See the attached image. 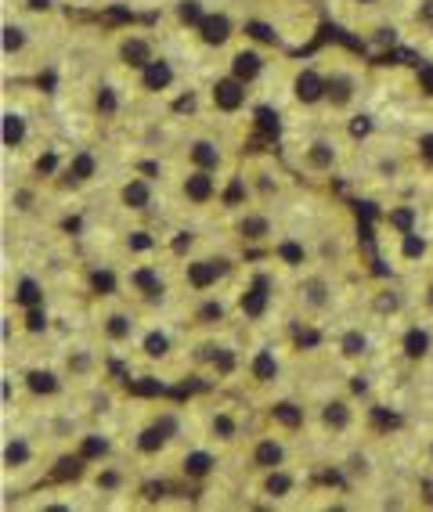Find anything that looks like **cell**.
I'll return each mask as SVG.
<instances>
[{"mask_svg": "<svg viewBox=\"0 0 433 512\" xmlns=\"http://www.w3.org/2000/svg\"><path fill=\"white\" fill-rule=\"evenodd\" d=\"M322 73H325V109L322 119L329 123H343L347 116H354L369 91V73H365V65H361L358 55L351 51H340V47H332L325 51L322 58Z\"/></svg>", "mask_w": 433, "mask_h": 512, "instance_id": "obj_1", "label": "cell"}, {"mask_svg": "<svg viewBox=\"0 0 433 512\" xmlns=\"http://www.w3.org/2000/svg\"><path fill=\"white\" fill-rule=\"evenodd\" d=\"M40 15H26L22 8H15V15H4V26H0V58H4V69H15V73H26V69H37V62H44V26H40Z\"/></svg>", "mask_w": 433, "mask_h": 512, "instance_id": "obj_2", "label": "cell"}, {"mask_svg": "<svg viewBox=\"0 0 433 512\" xmlns=\"http://www.w3.org/2000/svg\"><path fill=\"white\" fill-rule=\"evenodd\" d=\"M177 289V271L156 260V256H145V260H130L123 267V296H127L138 311H156L166 307L170 296Z\"/></svg>", "mask_w": 433, "mask_h": 512, "instance_id": "obj_3", "label": "cell"}, {"mask_svg": "<svg viewBox=\"0 0 433 512\" xmlns=\"http://www.w3.org/2000/svg\"><path fill=\"white\" fill-rule=\"evenodd\" d=\"M94 339L102 343L109 354H123V350L134 347V339L141 332L138 307L127 300V296H116V300H98L94 303Z\"/></svg>", "mask_w": 433, "mask_h": 512, "instance_id": "obj_4", "label": "cell"}, {"mask_svg": "<svg viewBox=\"0 0 433 512\" xmlns=\"http://www.w3.org/2000/svg\"><path fill=\"white\" fill-rule=\"evenodd\" d=\"M239 177L246 181L249 199L260 202V206H282V202L293 195V177L275 156H249L246 166L239 170Z\"/></svg>", "mask_w": 433, "mask_h": 512, "instance_id": "obj_5", "label": "cell"}, {"mask_svg": "<svg viewBox=\"0 0 433 512\" xmlns=\"http://www.w3.org/2000/svg\"><path fill=\"white\" fill-rule=\"evenodd\" d=\"M343 156H347V145L336 134H329V130H314V134H307L293 148L296 170L304 177H311V181H325V177L340 174Z\"/></svg>", "mask_w": 433, "mask_h": 512, "instance_id": "obj_6", "label": "cell"}, {"mask_svg": "<svg viewBox=\"0 0 433 512\" xmlns=\"http://www.w3.org/2000/svg\"><path fill=\"white\" fill-rule=\"evenodd\" d=\"M47 444L44 437L29 430H8L4 433V444H0V466H4V480H26V476H44V458H47Z\"/></svg>", "mask_w": 433, "mask_h": 512, "instance_id": "obj_7", "label": "cell"}, {"mask_svg": "<svg viewBox=\"0 0 433 512\" xmlns=\"http://www.w3.org/2000/svg\"><path fill=\"white\" fill-rule=\"evenodd\" d=\"M105 55H109V65L120 76H134L159 55V40L152 29H138V26L116 29L109 37V44H105Z\"/></svg>", "mask_w": 433, "mask_h": 512, "instance_id": "obj_8", "label": "cell"}, {"mask_svg": "<svg viewBox=\"0 0 433 512\" xmlns=\"http://www.w3.org/2000/svg\"><path fill=\"white\" fill-rule=\"evenodd\" d=\"M33 141H37V105L26 98V94H8L4 98V112H0V145L8 156H26L33 152Z\"/></svg>", "mask_w": 433, "mask_h": 512, "instance_id": "obj_9", "label": "cell"}, {"mask_svg": "<svg viewBox=\"0 0 433 512\" xmlns=\"http://www.w3.org/2000/svg\"><path fill=\"white\" fill-rule=\"evenodd\" d=\"M235 275V260L224 253H195L181 260L177 267V289L181 296L210 293V289H224V282Z\"/></svg>", "mask_w": 433, "mask_h": 512, "instance_id": "obj_10", "label": "cell"}, {"mask_svg": "<svg viewBox=\"0 0 433 512\" xmlns=\"http://www.w3.org/2000/svg\"><path fill=\"white\" fill-rule=\"evenodd\" d=\"M134 94H130V83L127 76L116 80V76H94L87 87H83V105L91 112V119L105 123V127H116L127 119V109Z\"/></svg>", "mask_w": 433, "mask_h": 512, "instance_id": "obj_11", "label": "cell"}, {"mask_svg": "<svg viewBox=\"0 0 433 512\" xmlns=\"http://www.w3.org/2000/svg\"><path fill=\"white\" fill-rule=\"evenodd\" d=\"M231 318H235V293H224V289L185 296V307H181V325L192 336H199V332H221Z\"/></svg>", "mask_w": 433, "mask_h": 512, "instance_id": "obj_12", "label": "cell"}, {"mask_svg": "<svg viewBox=\"0 0 433 512\" xmlns=\"http://www.w3.org/2000/svg\"><path fill=\"white\" fill-rule=\"evenodd\" d=\"M105 354H109V350H105L98 339H94V343H87V339H76V343H65V347L58 350L55 365L65 372V379H69V386H73V390H87V386L102 383V379H105V375H102Z\"/></svg>", "mask_w": 433, "mask_h": 512, "instance_id": "obj_13", "label": "cell"}, {"mask_svg": "<svg viewBox=\"0 0 433 512\" xmlns=\"http://www.w3.org/2000/svg\"><path fill=\"white\" fill-rule=\"evenodd\" d=\"M296 311L304 318V325H314V321H322L325 314L336 307V278H332L329 267L322 264H311L304 271V278L296 282Z\"/></svg>", "mask_w": 433, "mask_h": 512, "instance_id": "obj_14", "label": "cell"}, {"mask_svg": "<svg viewBox=\"0 0 433 512\" xmlns=\"http://www.w3.org/2000/svg\"><path fill=\"white\" fill-rule=\"evenodd\" d=\"M412 170H419V166H415L412 148L401 145V141H372V145H365V174H369L372 184L390 188V184L405 181Z\"/></svg>", "mask_w": 433, "mask_h": 512, "instance_id": "obj_15", "label": "cell"}, {"mask_svg": "<svg viewBox=\"0 0 433 512\" xmlns=\"http://www.w3.org/2000/svg\"><path fill=\"white\" fill-rule=\"evenodd\" d=\"M174 199L185 210H213L224 202V177L210 174V170H195V166H181L174 177Z\"/></svg>", "mask_w": 433, "mask_h": 512, "instance_id": "obj_16", "label": "cell"}, {"mask_svg": "<svg viewBox=\"0 0 433 512\" xmlns=\"http://www.w3.org/2000/svg\"><path fill=\"white\" fill-rule=\"evenodd\" d=\"M102 170H105L102 152H98L94 145H80L62 159L58 174L51 177V188L62 192V195H80V192H87L98 177H102Z\"/></svg>", "mask_w": 433, "mask_h": 512, "instance_id": "obj_17", "label": "cell"}, {"mask_svg": "<svg viewBox=\"0 0 433 512\" xmlns=\"http://www.w3.org/2000/svg\"><path fill=\"white\" fill-rule=\"evenodd\" d=\"M358 397L351 394H325L322 401L311 408V422L314 430L322 433L325 440H347L354 430H358Z\"/></svg>", "mask_w": 433, "mask_h": 512, "instance_id": "obj_18", "label": "cell"}, {"mask_svg": "<svg viewBox=\"0 0 433 512\" xmlns=\"http://www.w3.org/2000/svg\"><path fill=\"white\" fill-rule=\"evenodd\" d=\"M242 462H246V469L253 476L268 473V469H278V466H293V444H289V433L271 426V430L246 437L242 440Z\"/></svg>", "mask_w": 433, "mask_h": 512, "instance_id": "obj_19", "label": "cell"}, {"mask_svg": "<svg viewBox=\"0 0 433 512\" xmlns=\"http://www.w3.org/2000/svg\"><path fill=\"white\" fill-rule=\"evenodd\" d=\"M177 159H181V166L210 170V174H221V177L231 170L228 145H224L217 134H210V130H192V134H185L181 145H177Z\"/></svg>", "mask_w": 433, "mask_h": 512, "instance_id": "obj_20", "label": "cell"}, {"mask_svg": "<svg viewBox=\"0 0 433 512\" xmlns=\"http://www.w3.org/2000/svg\"><path fill=\"white\" fill-rule=\"evenodd\" d=\"M239 33H242V19L235 11L210 8V15L188 33V40H192L199 51H206V55H221V51L228 55L231 47H235V40H239Z\"/></svg>", "mask_w": 433, "mask_h": 512, "instance_id": "obj_21", "label": "cell"}, {"mask_svg": "<svg viewBox=\"0 0 433 512\" xmlns=\"http://www.w3.org/2000/svg\"><path fill=\"white\" fill-rule=\"evenodd\" d=\"M286 94L293 101L296 112H304V116H322L325 109V73H322V62H300L289 69V80H286Z\"/></svg>", "mask_w": 433, "mask_h": 512, "instance_id": "obj_22", "label": "cell"}, {"mask_svg": "<svg viewBox=\"0 0 433 512\" xmlns=\"http://www.w3.org/2000/svg\"><path fill=\"white\" fill-rule=\"evenodd\" d=\"M127 83H130V94H134L138 101H163L177 91V83H181V69H177L174 58L159 51V55L141 69V73L127 76Z\"/></svg>", "mask_w": 433, "mask_h": 512, "instance_id": "obj_23", "label": "cell"}, {"mask_svg": "<svg viewBox=\"0 0 433 512\" xmlns=\"http://www.w3.org/2000/svg\"><path fill=\"white\" fill-rule=\"evenodd\" d=\"M249 94H253V87H246L239 76H231L228 69H224V73H217L206 83L203 109L210 112L213 119H239L249 105Z\"/></svg>", "mask_w": 433, "mask_h": 512, "instance_id": "obj_24", "label": "cell"}, {"mask_svg": "<svg viewBox=\"0 0 433 512\" xmlns=\"http://www.w3.org/2000/svg\"><path fill=\"white\" fill-rule=\"evenodd\" d=\"M224 69H228L231 76H239L246 87L257 91L260 83L271 76V69H275V58H271V47H260L242 37V40H235V47L224 55Z\"/></svg>", "mask_w": 433, "mask_h": 512, "instance_id": "obj_25", "label": "cell"}, {"mask_svg": "<svg viewBox=\"0 0 433 512\" xmlns=\"http://www.w3.org/2000/svg\"><path fill=\"white\" fill-rule=\"evenodd\" d=\"M127 130H130V141H134V148L138 152H145V156H159V152H177V145H181V130L170 123L166 116H138V119H127Z\"/></svg>", "mask_w": 433, "mask_h": 512, "instance_id": "obj_26", "label": "cell"}, {"mask_svg": "<svg viewBox=\"0 0 433 512\" xmlns=\"http://www.w3.org/2000/svg\"><path fill=\"white\" fill-rule=\"evenodd\" d=\"M275 293H278L275 275L253 271V275L235 289V314H239L242 321H264L271 314V307H275Z\"/></svg>", "mask_w": 433, "mask_h": 512, "instance_id": "obj_27", "label": "cell"}, {"mask_svg": "<svg viewBox=\"0 0 433 512\" xmlns=\"http://www.w3.org/2000/svg\"><path fill=\"white\" fill-rule=\"evenodd\" d=\"M282 375H286V361L278 354L275 343H260L246 354V365H242V383L249 390H257V394H268L282 383Z\"/></svg>", "mask_w": 433, "mask_h": 512, "instance_id": "obj_28", "label": "cell"}, {"mask_svg": "<svg viewBox=\"0 0 433 512\" xmlns=\"http://www.w3.org/2000/svg\"><path fill=\"white\" fill-rule=\"evenodd\" d=\"M231 231L242 246H275L278 242V220L271 206H260V202H249L242 210H235L231 220Z\"/></svg>", "mask_w": 433, "mask_h": 512, "instance_id": "obj_29", "label": "cell"}, {"mask_svg": "<svg viewBox=\"0 0 433 512\" xmlns=\"http://www.w3.org/2000/svg\"><path fill=\"white\" fill-rule=\"evenodd\" d=\"M112 199H116V206H120L127 217H152L159 206V184H156V177L141 174V170H130V174L116 184Z\"/></svg>", "mask_w": 433, "mask_h": 512, "instance_id": "obj_30", "label": "cell"}, {"mask_svg": "<svg viewBox=\"0 0 433 512\" xmlns=\"http://www.w3.org/2000/svg\"><path fill=\"white\" fill-rule=\"evenodd\" d=\"M203 440H210L213 448H242V440H246V422H242L239 408H231V404H210L203 412Z\"/></svg>", "mask_w": 433, "mask_h": 512, "instance_id": "obj_31", "label": "cell"}, {"mask_svg": "<svg viewBox=\"0 0 433 512\" xmlns=\"http://www.w3.org/2000/svg\"><path fill=\"white\" fill-rule=\"evenodd\" d=\"M19 386L26 390L29 401L44 404V408H51V404H62L65 394L73 390L69 386V379H65L62 368L51 361V365H29L26 372L19 375Z\"/></svg>", "mask_w": 433, "mask_h": 512, "instance_id": "obj_32", "label": "cell"}, {"mask_svg": "<svg viewBox=\"0 0 433 512\" xmlns=\"http://www.w3.org/2000/svg\"><path fill=\"white\" fill-rule=\"evenodd\" d=\"M130 354L148 368H166L177 357V336L166 329V325H156V321L145 325V321H141V332H138V339H134Z\"/></svg>", "mask_w": 433, "mask_h": 512, "instance_id": "obj_33", "label": "cell"}, {"mask_svg": "<svg viewBox=\"0 0 433 512\" xmlns=\"http://www.w3.org/2000/svg\"><path fill=\"white\" fill-rule=\"evenodd\" d=\"M83 484L91 487V494H98V498H123V494L134 498L138 480H134V469L116 462V458H109V462H98V466L87 469Z\"/></svg>", "mask_w": 433, "mask_h": 512, "instance_id": "obj_34", "label": "cell"}, {"mask_svg": "<svg viewBox=\"0 0 433 512\" xmlns=\"http://www.w3.org/2000/svg\"><path fill=\"white\" fill-rule=\"evenodd\" d=\"M217 466H221V448H213L203 437L181 444L177 451V473L185 476L188 484H206L210 476H217Z\"/></svg>", "mask_w": 433, "mask_h": 512, "instance_id": "obj_35", "label": "cell"}, {"mask_svg": "<svg viewBox=\"0 0 433 512\" xmlns=\"http://www.w3.org/2000/svg\"><path fill=\"white\" fill-rule=\"evenodd\" d=\"M253 484H257V498H264L268 505H289L300 494V469L293 466L268 469V473L253 476Z\"/></svg>", "mask_w": 433, "mask_h": 512, "instance_id": "obj_36", "label": "cell"}, {"mask_svg": "<svg viewBox=\"0 0 433 512\" xmlns=\"http://www.w3.org/2000/svg\"><path fill=\"white\" fill-rule=\"evenodd\" d=\"M340 473H343V480L351 487H358V491H372L379 480V458L372 455L369 444H351L340 458Z\"/></svg>", "mask_w": 433, "mask_h": 512, "instance_id": "obj_37", "label": "cell"}, {"mask_svg": "<svg viewBox=\"0 0 433 512\" xmlns=\"http://www.w3.org/2000/svg\"><path fill=\"white\" fill-rule=\"evenodd\" d=\"M433 318H415L408 321L405 329H401V336H397V354L405 357L408 365H426L433 357Z\"/></svg>", "mask_w": 433, "mask_h": 512, "instance_id": "obj_38", "label": "cell"}, {"mask_svg": "<svg viewBox=\"0 0 433 512\" xmlns=\"http://www.w3.org/2000/svg\"><path fill=\"white\" fill-rule=\"evenodd\" d=\"M372 354V336L361 325H343L332 339V357L340 361L343 368H361Z\"/></svg>", "mask_w": 433, "mask_h": 512, "instance_id": "obj_39", "label": "cell"}, {"mask_svg": "<svg viewBox=\"0 0 433 512\" xmlns=\"http://www.w3.org/2000/svg\"><path fill=\"white\" fill-rule=\"evenodd\" d=\"M268 422L275 426V430L282 433H300L307 430V422H311V412H307V404L293 401V397H275V401L268 404Z\"/></svg>", "mask_w": 433, "mask_h": 512, "instance_id": "obj_40", "label": "cell"}, {"mask_svg": "<svg viewBox=\"0 0 433 512\" xmlns=\"http://www.w3.org/2000/svg\"><path fill=\"white\" fill-rule=\"evenodd\" d=\"M83 285H87V293L94 300H116V296H123V271H116L109 264H91L87 275H83Z\"/></svg>", "mask_w": 433, "mask_h": 512, "instance_id": "obj_41", "label": "cell"}, {"mask_svg": "<svg viewBox=\"0 0 433 512\" xmlns=\"http://www.w3.org/2000/svg\"><path fill=\"white\" fill-rule=\"evenodd\" d=\"M275 264L282 267V271H307V267L314 264L311 242H304V238H296V235H278Z\"/></svg>", "mask_w": 433, "mask_h": 512, "instance_id": "obj_42", "label": "cell"}, {"mask_svg": "<svg viewBox=\"0 0 433 512\" xmlns=\"http://www.w3.org/2000/svg\"><path fill=\"white\" fill-rule=\"evenodd\" d=\"M8 303L15 307V311L40 307V303H47V285L40 282L33 271H19V275H15V285H11V293H8Z\"/></svg>", "mask_w": 433, "mask_h": 512, "instance_id": "obj_43", "label": "cell"}, {"mask_svg": "<svg viewBox=\"0 0 433 512\" xmlns=\"http://www.w3.org/2000/svg\"><path fill=\"white\" fill-rule=\"evenodd\" d=\"M73 451L87 462V466H98V462L116 458V448H112L109 433H102V430H83L80 440L73 444Z\"/></svg>", "mask_w": 433, "mask_h": 512, "instance_id": "obj_44", "label": "cell"}, {"mask_svg": "<svg viewBox=\"0 0 433 512\" xmlns=\"http://www.w3.org/2000/svg\"><path fill=\"white\" fill-rule=\"evenodd\" d=\"M372 314L383 321H397L401 314L408 311V293L405 289H397V285H383V289H376L372 293Z\"/></svg>", "mask_w": 433, "mask_h": 512, "instance_id": "obj_45", "label": "cell"}, {"mask_svg": "<svg viewBox=\"0 0 433 512\" xmlns=\"http://www.w3.org/2000/svg\"><path fill=\"white\" fill-rule=\"evenodd\" d=\"M206 15H210V4H206V0H174V4H170V22H174L177 33H192Z\"/></svg>", "mask_w": 433, "mask_h": 512, "instance_id": "obj_46", "label": "cell"}, {"mask_svg": "<svg viewBox=\"0 0 433 512\" xmlns=\"http://www.w3.org/2000/svg\"><path fill=\"white\" fill-rule=\"evenodd\" d=\"M394 256L397 264H423L426 256H430V242H426L419 231H401V235H394Z\"/></svg>", "mask_w": 433, "mask_h": 512, "instance_id": "obj_47", "label": "cell"}, {"mask_svg": "<svg viewBox=\"0 0 433 512\" xmlns=\"http://www.w3.org/2000/svg\"><path fill=\"white\" fill-rule=\"evenodd\" d=\"M123 253L130 260H145V256H156L159 253V238L152 235L148 228H130L127 238H123Z\"/></svg>", "mask_w": 433, "mask_h": 512, "instance_id": "obj_48", "label": "cell"}, {"mask_svg": "<svg viewBox=\"0 0 433 512\" xmlns=\"http://www.w3.org/2000/svg\"><path fill=\"white\" fill-rule=\"evenodd\" d=\"M19 329H22V336H26V339L47 336V332H51V311H47V303L19 311Z\"/></svg>", "mask_w": 433, "mask_h": 512, "instance_id": "obj_49", "label": "cell"}, {"mask_svg": "<svg viewBox=\"0 0 433 512\" xmlns=\"http://www.w3.org/2000/svg\"><path fill=\"white\" fill-rule=\"evenodd\" d=\"M412 37L419 44L433 47V0H415L412 4Z\"/></svg>", "mask_w": 433, "mask_h": 512, "instance_id": "obj_50", "label": "cell"}, {"mask_svg": "<svg viewBox=\"0 0 433 512\" xmlns=\"http://www.w3.org/2000/svg\"><path fill=\"white\" fill-rule=\"evenodd\" d=\"M412 156H415V166H419V170L433 174V127H426V130H419V134H415Z\"/></svg>", "mask_w": 433, "mask_h": 512, "instance_id": "obj_51", "label": "cell"}, {"mask_svg": "<svg viewBox=\"0 0 433 512\" xmlns=\"http://www.w3.org/2000/svg\"><path fill=\"white\" fill-rule=\"evenodd\" d=\"M390 0H343V8L347 11H358L361 19H376V15H383L387 11Z\"/></svg>", "mask_w": 433, "mask_h": 512, "instance_id": "obj_52", "label": "cell"}, {"mask_svg": "<svg viewBox=\"0 0 433 512\" xmlns=\"http://www.w3.org/2000/svg\"><path fill=\"white\" fill-rule=\"evenodd\" d=\"M415 307H419L426 318H433V271L415 285Z\"/></svg>", "mask_w": 433, "mask_h": 512, "instance_id": "obj_53", "label": "cell"}, {"mask_svg": "<svg viewBox=\"0 0 433 512\" xmlns=\"http://www.w3.org/2000/svg\"><path fill=\"white\" fill-rule=\"evenodd\" d=\"M419 458H423V466L433 473V430L423 433V440H419Z\"/></svg>", "mask_w": 433, "mask_h": 512, "instance_id": "obj_54", "label": "cell"}, {"mask_svg": "<svg viewBox=\"0 0 433 512\" xmlns=\"http://www.w3.org/2000/svg\"><path fill=\"white\" fill-rule=\"evenodd\" d=\"M65 4H73V8H109L112 0H65Z\"/></svg>", "mask_w": 433, "mask_h": 512, "instance_id": "obj_55", "label": "cell"}, {"mask_svg": "<svg viewBox=\"0 0 433 512\" xmlns=\"http://www.w3.org/2000/svg\"><path fill=\"white\" fill-rule=\"evenodd\" d=\"M430 260H433V256H430ZM430 271H433V264H430Z\"/></svg>", "mask_w": 433, "mask_h": 512, "instance_id": "obj_56", "label": "cell"}]
</instances>
